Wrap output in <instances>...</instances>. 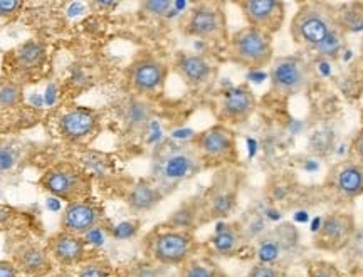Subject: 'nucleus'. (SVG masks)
Segmentation results:
<instances>
[{"label": "nucleus", "instance_id": "nucleus-1", "mask_svg": "<svg viewBox=\"0 0 363 277\" xmlns=\"http://www.w3.org/2000/svg\"><path fill=\"white\" fill-rule=\"evenodd\" d=\"M230 57L249 69H261L272 59L271 35L247 26L238 30L230 40Z\"/></svg>", "mask_w": 363, "mask_h": 277}, {"label": "nucleus", "instance_id": "nucleus-2", "mask_svg": "<svg viewBox=\"0 0 363 277\" xmlns=\"http://www.w3.org/2000/svg\"><path fill=\"white\" fill-rule=\"evenodd\" d=\"M40 185L52 197L66 200L67 203L88 198L91 187L88 175L71 163H59L49 168L40 179Z\"/></svg>", "mask_w": 363, "mask_h": 277}, {"label": "nucleus", "instance_id": "nucleus-3", "mask_svg": "<svg viewBox=\"0 0 363 277\" xmlns=\"http://www.w3.org/2000/svg\"><path fill=\"white\" fill-rule=\"evenodd\" d=\"M331 30H333V27H331L328 17L313 6H305L299 9L291 26L294 40L310 45L313 49L320 43H323Z\"/></svg>", "mask_w": 363, "mask_h": 277}, {"label": "nucleus", "instance_id": "nucleus-4", "mask_svg": "<svg viewBox=\"0 0 363 277\" xmlns=\"http://www.w3.org/2000/svg\"><path fill=\"white\" fill-rule=\"evenodd\" d=\"M249 26L266 34L278 33L286 17V7L279 0H246L239 4Z\"/></svg>", "mask_w": 363, "mask_h": 277}, {"label": "nucleus", "instance_id": "nucleus-5", "mask_svg": "<svg viewBox=\"0 0 363 277\" xmlns=\"http://www.w3.org/2000/svg\"><path fill=\"white\" fill-rule=\"evenodd\" d=\"M101 207L91 198L69 202L66 205L65 212H62V230L84 237L89 230L96 229L99 222H101Z\"/></svg>", "mask_w": 363, "mask_h": 277}, {"label": "nucleus", "instance_id": "nucleus-6", "mask_svg": "<svg viewBox=\"0 0 363 277\" xmlns=\"http://www.w3.org/2000/svg\"><path fill=\"white\" fill-rule=\"evenodd\" d=\"M194 239L187 232L180 230H169V232L158 234L153 239L152 252L153 257L163 266L182 264L192 251Z\"/></svg>", "mask_w": 363, "mask_h": 277}, {"label": "nucleus", "instance_id": "nucleus-7", "mask_svg": "<svg viewBox=\"0 0 363 277\" xmlns=\"http://www.w3.org/2000/svg\"><path fill=\"white\" fill-rule=\"evenodd\" d=\"M98 126V113L84 106L71 108L59 118V133L69 142H83L84 138L96 133Z\"/></svg>", "mask_w": 363, "mask_h": 277}, {"label": "nucleus", "instance_id": "nucleus-8", "mask_svg": "<svg viewBox=\"0 0 363 277\" xmlns=\"http://www.w3.org/2000/svg\"><path fill=\"white\" fill-rule=\"evenodd\" d=\"M197 147L208 160H227L235 153V140L233 131L214 126L199 136Z\"/></svg>", "mask_w": 363, "mask_h": 277}, {"label": "nucleus", "instance_id": "nucleus-9", "mask_svg": "<svg viewBox=\"0 0 363 277\" xmlns=\"http://www.w3.org/2000/svg\"><path fill=\"white\" fill-rule=\"evenodd\" d=\"M167 69L160 61L153 57H143L131 66L130 81L138 93H155L165 83Z\"/></svg>", "mask_w": 363, "mask_h": 277}, {"label": "nucleus", "instance_id": "nucleus-10", "mask_svg": "<svg viewBox=\"0 0 363 277\" xmlns=\"http://www.w3.org/2000/svg\"><path fill=\"white\" fill-rule=\"evenodd\" d=\"M254 110H256V96L246 86H235L224 93L220 113L225 120L244 123L251 118Z\"/></svg>", "mask_w": 363, "mask_h": 277}, {"label": "nucleus", "instance_id": "nucleus-11", "mask_svg": "<svg viewBox=\"0 0 363 277\" xmlns=\"http://www.w3.org/2000/svg\"><path fill=\"white\" fill-rule=\"evenodd\" d=\"M48 252L61 266L81 264L86 254V240L81 235L62 230L49 240Z\"/></svg>", "mask_w": 363, "mask_h": 277}, {"label": "nucleus", "instance_id": "nucleus-12", "mask_svg": "<svg viewBox=\"0 0 363 277\" xmlns=\"http://www.w3.org/2000/svg\"><path fill=\"white\" fill-rule=\"evenodd\" d=\"M306 81V72L298 59H281L272 66L271 83L272 88L281 93H294L301 89Z\"/></svg>", "mask_w": 363, "mask_h": 277}, {"label": "nucleus", "instance_id": "nucleus-13", "mask_svg": "<svg viewBox=\"0 0 363 277\" xmlns=\"http://www.w3.org/2000/svg\"><path fill=\"white\" fill-rule=\"evenodd\" d=\"M13 264L29 276H43L51 269V256L40 245L22 244L13 252Z\"/></svg>", "mask_w": 363, "mask_h": 277}, {"label": "nucleus", "instance_id": "nucleus-14", "mask_svg": "<svg viewBox=\"0 0 363 277\" xmlns=\"http://www.w3.org/2000/svg\"><path fill=\"white\" fill-rule=\"evenodd\" d=\"M355 229V222L353 217L348 213H331L326 217L318 230V240H323L326 245L331 247H340V245L347 244L350 235Z\"/></svg>", "mask_w": 363, "mask_h": 277}, {"label": "nucleus", "instance_id": "nucleus-15", "mask_svg": "<svg viewBox=\"0 0 363 277\" xmlns=\"http://www.w3.org/2000/svg\"><path fill=\"white\" fill-rule=\"evenodd\" d=\"M187 30L190 35L202 39H211L219 35L222 30V17L219 11L207 6L194 9L187 22Z\"/></svg>", "mask_w": 363, "mask_h": 277}, {"label": "nucleus", "instance_id": "nucleus-16", "mask_svg": "<svg viewBox=\"0 0 363 277\" xmlns=\"http://www.w3.org/2000/svg\"><path fill=\"white\" fill-rule=\"evenodd\" d=\"M177 69H179L180 76L190 84H202L206 83L211 76L212 67L202 56H182L180 61L177 62Z\"/></svg>", "mask_w": 363, "mask_h": 277}, {"label": "nucleus", "instance_id": "nucleus-17", "mask_svg": "<svg viewBox=\"0 0 363 277\" xmlns=\"http://www.w3.org/2000/svg\"><path fill=\"white\" fill-rule=\"evenodd\" d=\"M13 61L21 71L39 69L45 61V47L38 40H27L13 51Z\"/></svg>", "mask_w": 363, "mask_h": 277}, {"label": "nucleus", "instance_id": "nucleus-18", "mask_svg": "<svg viewBox=\"0 0 363 277\" xmlns=\"http://www.w3.org/2000/svg\"><path fill=\"white\" fill-rule=\"evenodd\" d=\"M162 200L160 190L150 183H138L130 190L126 203L133 212H148L157 207Z\"/></svg>", "mask_w": 363, "mask_h": 277}, {"label": "nucleus", "instance_id": "nucleus-19", "mask_svg": "<svg viewBox=\"0 0 363 277\" xmlns=\"http://www.w3.org/2000/svg\"><path fill=\"white\" fill-rule=\"evenodd\" d=\"M337 188L343 197L355 198L363 193V165H347L337 176Z\"/></svg>", "mask_w": 363, "mask_h": 277}, {"label": "nucleus", "instance_id": "nucleus-20", "mask_svg": "<svg viewBox=\"0 0 363 277\" xmlns=\"http://www.w3.org/2000/svg\"><path fill=\"white\" fill-rule=\"evenodd\" d=\"M240 240L239 230L233 225H219V229L216 230V235L212 237V245L214 249L222 256H230L235 252Z\"/></svg>", "mask_w": 363, "mask_h": 277}, {"label": "nucleus", "instance_id": "nucleus-21", "mask_svg": "<svg viewBox=\"0 0 363 277\" xmlns=\"http://www.w3.org/2000/svg\"><path fill=\"white\" fill-rule=\"evenodd\" d=\"M194 170V160L185 153H177L165 160L162 166L163 175L170 180H179L192 174Z\"/></svg>", "mask_w": 363, "mask_h": 277}, {"label": "nucleus", "instance_id": "nucleus-22", "mask_svg": "<svg viewBox=\"0 0 363 277\" xmlns=\"http://www.w3.org/2000/svg\"><path fill=\"white\" fill-rule=\"evenodd\" d=\"M22 88L13 81H0V110H13L22 103Z\"/></svg>", "mask_w": 363, "mask_h": 277}, {"label": "nucleus", "instance_id": "nucleus-23", "mask_svg": "<svg viewBox=\"0 0 363 277\" xmlns=\"http://www.w3.org/2000/svg\"><path fill=\"white\" fill-rule=\"evenodd\" d=\"M343 49V35L338 33V30H331V33L326 35L323 43H320L315 47L318 56L321 57H337L340 51Z\"/></svg>", "mask_w": 363, "mask_h": 277}, {"label": "nucleus", "instance_id": "nucleus-24", "mask_svg": "<svg viewBox=\"0 0 363 277\" xmlns=\"http://www.w3.org/2000/svg\"><path fill=\"white\" fill-rule=\"evenodd\" d=\"M19 163V148L11 143H0V175L12 171Z\"/></svg>", "mask_w": 363, "mask_h": 277}, {"label": "nucleus", "instance_id": "nucleus-25", "mask_svg": "<svg viewBox=\"0 0 363 277\" xmlns=\"http://www.w3.org/2000/svg\"><path fill=\"white\" fill-rule=\"evenodd\" d=\"M235 200L233 193H219L212 200V213L217 217L229 215V212L233 210Z\"/></svg>", "mask_w": 363, "mask_h": 277}, {"label": "nucleus", "instance_id": "nucleus-26", "mask_svg": "<svg viewBox=\"0 0 363 277\" xmlns=\"http://www.w3.org/2000/svg\"><path fill=\"white\" fill-rule=\"evenodd\" d=\"M259 261L262 264H272V262L278 261L279 257V245L276 242H271V240H267V242H262L259 245Z\"/></svg>", "mask_w": 363, "mask_h": 277}, {"label": "nucleus", "instance_id": "nucleus-27", "mask_svg": "<svg viewBox=\"0 0 363 277\" xmlns=\"http://www.w3.org/2000/svg\"><path fill=\"white\" fill-rule=\"evenodd\" d=\"M331 143H333V135L328 133V131H318L311 138L310 147L318 153H328L331 149Z\"/></svg>", "mask_w": 363, "mask_h": 277}, {"label": "nucleus", "instance_id": "nucleus-28", "mask_svg": "<svg viewBox=\"0 0 363 277\" xmlns=\"http://www.w3.org/2000/svg\"><path fill=\"white\" fill-rule=\"evenodd\" d=\"M78 277H110V269L99 262H91L81 267Z\"/></svg>", "mask_w": 363, "mask_h": 277}, {"label": "nucleus", "instance_id": "nucleus-29", "mask_svg": "<svg viewBox=\"0 0 363 277\" xmlns=\"http://www.w3.org/2000/svg\"><path fill=\"white\" fill-rule=\"evenodd\" d=\"M172 6L174 4L169 2V0H152V2H145L143 9L152 16H165Z\"/></svg>", "mask_w": 363, "mask_h": 277}, {"label": "nucleus", "instance_id": "nucleus-30", "mask_svg": "<svg viewBox=\"0 0 363 277\" xmlns=\"http://www.w3.org/2000/svg\"><path fill=\"white\" fill-rule=\"evenodd\" d=\"M126 118H128L131 125H142L143 121H147V113L143 110V104H131L128 108V115H126Z\"/></svg>", "mask_w": 363, "mask_h": 277}, {"label": "nucleus", "instance_id": "nucleus-31", "mask_svg": "<svg viewBox=\"0 0 363 277\" xmlns=\"http://www.w3.org/2000/svg\"><path fill=\"white\" fill-rule=\"evenodd\" d=\"M136 230H138V227H136L135 224H131V222H123V224L115 227V230H113V235H115L116 239L125 240V239L133 237V235L136 234Z\"/></svg>", "mask_w": 363, "mask_h": 277}, {"label": "nucleus", "instance_id": "nucleus-32", "mask_svg": "<svg viewBox=\"0 0 363 277\" xmlns=\"http://www.w3.org/2000/svg\"><path fill=\"white\" fill-rule=\"evenodd\" d=\"M184 277H216V272L207 266L192 264L184 271Z\"/></svg>", "mask_w": 363, "mask_h": 277}, {"label": "nucleus", "instance_id": "nucleus-33", "mask_svg": "<svg viewBox=\"0 0 363 277\" xmlns=\"http://www.w3.org/2000/svg\"><path fill=\"white\" fill-rule=\"evenodd\" d=\"M343 24L350 26L353 30H360L363 29V13L362 12H345L343 17Z\"/></svg>", "mask_w": 363, "mask_h": 277}, {"label": "nucleus", "instance_id": "nucleus-34", "mask_svg": "<svg viewBox=\"0 0 363 277\" xmlns=\"http://www.w3.org/2000/svg\"><path fill=\"white\" fill-rule=\"evenodd\" d=\"M22 7L21 0H0V16H12Z\"/></svg>", "mask_w": 363, "mask_h": 277}, {"label": "nucleus", "instance_id": "nucleus-35", "mask_svg": "<svg viewBox=\"0 0 363 277\" xmlns=\"http://www.w3.org/2000/svg\"><path fill=\"white\" fill-rule=\"evenodd\" d=\"M247 277H278V274H276V271L272 269L271 266L259 264V266L252 267Z\"/></svg>", "mask_w": 363, "mask_h": 277}, {"label": "nucleus", "instance_id": "nucleus-36", "mask_svg": "<svg viewBox=\"0 0 363 277\" xmlns=\"http://www.w3.org/2000/svg\"><path fill=\"white\" fill-rule=\"evenodd\" d=\"M0 277H21V271L13 262L0 261Z\"/></svg>", "mask_w": 363, "mask_h": 277}, {"label": "nucleus", "instance_id": "nucleus-37", "mask_svg": "<svg viewBox=\"0 0 363 277\" xmlns=\"http://www.w3.org/2000/svg\"><path fill=\"white\" fill-rule=\"evenodd\" d=\"M84 240H86V244H93V245L103 244L104 237H103L101 230H99V227H96V229H93V230H89V232L84 235Z\"/></svg>", "mask_w": 363, "mask_h": 277}, {"label": "nucleus", "instance_id": "nucleus-38", "mask_svg": "<svg viewBox=\"0 0 363 277\" xmlns=\"http://www.w3.org/2000/svg\"><path fill=\"white\" fill-rule=\"evenodd\" d=\"M353 149H355V155L358 157V160H360L363 165V131L357 136L355 145H353Z\"/></svg>", "mask_w": 363, "mask_h": 277}, {"label": "nucleus", "instance_id": "nucleus-39", "mask_svg": "<svg viewBox=\"0 0 363 277\" xmlns=\"http://www.w3.org/2000/svg\"><path fill=\"white\" fill-rule=\"evenodd\" d=\"M310 277H337V276L333 274V271H331V269H326V267H321V269L311 271Z\"/></svg>", "mask_w": 363, "mask_h": 277}, {"label": "nucleus", "instance_id": "nucleus-40", "mask_svg": "<svg viewBox=\"0 0 363 277\" xmlns=\"http://www.w3.org/2000/svg\"><path fill=\"white\" fill-rule=\"evenodd\" d=\"M12 217V208L9 207H0V224L7 222Z\"/></svg>", "mask_w": 363, "mask_h": 277}, {"label": "nucleus", "instance_id": "nucleus-41", "mask_svg": "<svg viewBox=\"0 0 363 277\" xmlns=\"http://www.w3.org/2000/svg\"><path fill=\"white\" fill-rule=\"evenodd\" d=\"M136 277H157V274L153 271L147 269V271H140L138 276H136Z\"/></svg>", "mask_w": 363, "mask_h": 277}]
</instances>
